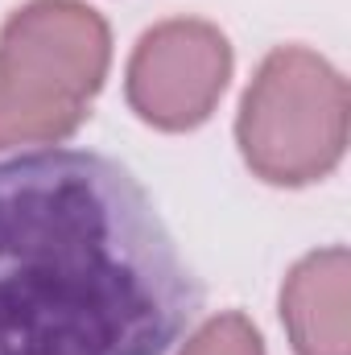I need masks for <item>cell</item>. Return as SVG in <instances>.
<instances>
[{"mask_svg":"<svg viewBox=\"0 0 351 355\" xmlns=\"http://www.w3.org/2000/svg\"><path fill=\"white\" fill-rule=\"evenodd\" d=\"M198 306L166 219L120 162H0V355H170Z\"/></svg>","mask_w":351,"mask_h":355,"instance_id":"1","label":"cell"},{"mask_svg":"<svg viewBox=\"0 0 351 355\" xmlns=\"http://www.w3.org/2000/svg\"><path fill=\"white\" fill-rule=\"evenodd\" d=\"M112 62L108 21L83 0H29L0 29V149L58 145L87 120Z\"/></svg>","mask_w":351,"mask_h":355,"instance_id":"2","label":"cell"},{"mask_svg":"<svg viewBox=\"0 0 351 355\" xmlns=\"http://www.w3.org/2000/svg\"><path fill=\"white\" fill-rule=\"evenodd\" d=\"M348 79L306 46H277L248 83L236 141L248 170L273 186H310L348 149Z\"/></svg>","mask_w":351,"mask_h":355,"instance_id":"3","label":"cell"},{"mask_svg":"<svg viewBox=\"0 0 351 355\" xmlns=\"http://www.w3.org/2000/svg\"><path fill=\"white\" fill-rule=\"evenodd\" d=\"M232 79L228 37L198 17H174L141 33L128 58V103L132 112L162 128L190 132L198 128Z\"/></svg>","mask_w":351,"mask_h":355,"instance_id":"4","label":"cell"},{"mask_svg":"<svg viewBox=\"0 0 351 355\" xmlns=\"http://www.w3.org/2000/svg\"><path fill=\"white\" fill-rule=\"evenodd\" d=\"M348 289L351 257L343 244L318 248L289 268L281 285V322L298 355H351Z\"/></svg>","mask_w":351,"mask_h":355,"instance_id":"5","label":"cell"},{"mask_svg":"<svg viewBox=\"0 0 351 355\" xmlns=\"http://www.w3.org/2000/svg\"><path fill=\"white\" fill-rule=\"evenodd\" d=\"M178 355H264V339L240 310H228L207 318Z\"/></svg>","mask_w":351,"mask_h":355,"instance_id":"6","label":"cell"}]
</instances>
